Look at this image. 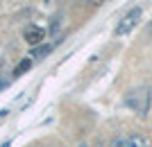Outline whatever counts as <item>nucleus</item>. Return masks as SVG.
<instances>
[{
  "mask_svg": "<svg viewBox=\"0 0 152 147\" xmlns=\"http://www.w3.org/2000/svg\"><path fill=\"white\" fill-rule=\"evenodd\" d=\"M125 104L136 115L145 118L148 111H150V88H145V86H141V88H132L125 95Z\"/></svg>",
  "mask_w": 152,
  "mask_h": 147,
  "instance_id": "1",
  "label": "nucleus"
},
{
  "mask_svg": "<svg viewBox=\"0 0 152 147\" xmlns=\"http://www.w3.org/2000/svg\"><path fill=\"white\" fill-rule=\"evenodd\" d=\"M141 7H134V9H129V12L125 14V16H123L121 18V23H118V25H116V36H125V34H129L134 30V25H136V23H139V18H141Z\"/></svg>",
  "mask_w": 152,
  "mask_h": 147,
  "instance_id": "2",
  "label": "nucleus"
},
{
  "mask_svg": "<svg viewBox=\"0 0 152 147\" xmlns=\"http://www.w3.org/2000/svg\"><path fill=\"white\" fill-rule=\"evenodd\" d=\"M23 36H25L27 45L37 48V45L45 38V30H43V27H39V25H27V27H25V32H23Z\"/></svg>",
  "mask_w": 152,
  "mask_h": 147,
  "instance_id": "3",
  "label": "nucleus"
},
{
  "mask_svg": "<svg viewBox=\"0 0 152 147\" xmlns=\"http://www.w3.org/2000/svg\"><path fill=\"white\" fill-rule=\"evenodd\" d=\"M52 52V45H37L30 50V59H43Z\"/></svg>",
  "mask_w": 152,
  "mask_h": 147,
  "instance_id": "4",
  "label": "nucleus"
},
{
  "mask_svg": "<svg viewBox=\"0 0 152 147\" xmlns=\"http://www.w3.org/2000/svg\"><path fill=\"white\" fill-rule=\"evenodd\" d=\"M127 147H150L148 145V138L141 134H132L129 138H127Z\"/></svg>",
  "mask_w": 152,
  "mask_h": 147,
  "instance_id": "5",
  "label": "nucleus"
},
{
  "mask_svg": "<svg viewBox=\"0 0 152 147\" xmlns=\"http://www.w3.org/2000/svg\"><path fill=\"white\" fill-rule=\"evenodd\" d=\"M30 68H32V59L27 57V59H23V61H20V64L16 66V68H14V75L18 77V75H23V72H27Z\"/></svg>",
  "mask_w": 152,
  "mask_h": 147,
  "instance_id": "6",
  "label": "nucleus"
},
{
  "mask_svg": "<svg viewBox=\"0 0 152 147\" xmlns=\"http://www.w3.org/2000/svg\"><path fill=\"white\" fill-rule=\"evenodd\" d=\"M109 147H127V138H123V136H116L114 140L109 143Z\"/></svg>",
  "mask_w": 152,
  "mask_h": 147,
  "instance_id": "7",
  "label": "nucleus"
},
{
  "mask_svg": "<svg viewBox=\"0 0 152 147\" xmlns=\"http://www.w3.org/2000/svg\"><path fill=\"white\" fill-rule=\"evenodd\" d=\"M57 27H59V16H55V20H52V27H50V32H57Z\"/></svg>",
  "mask_w": 152,
  "mask_h": 147,
  "instance_id": "8",
  "label": "nucleus"
},
{
  "mask_svg": "<svg viewBox=\"0 0 152 147\" xmlns=\"http://www.w3.org/2000/svg\"><path fill=\"white\" fill-rule=\"evenodd\" d=\"M7 113H9V109H0V118H5Z\"/></svg>",
  "mask_w": 152,
  "mask_h": 147,
  "instance_id": "9",
  "label": "nucleus"
},
{
  "mask_svg": "<svg viewBox=\"0 0 152 147\" xmlns=\"http://www.w3.org/2000/svg\"><path fill=\"white\" fill-rule=\"evenodd\" d=\"M91 5H102V2H104V0H89Z\"/></svg>",
  "mask_w": 152,
  "mask_h": 147,
  "instance_id": "10",
  "label": "nucleus"
},
{
  "mask_svg": "<svg viewBox=\"0 0 152 147\" xmlns=\"http://www.w3.org/2000/svg\"><path fill=\"white\" fill-rule=\"evenodd\" d=\"M5 86H7V82H5V79H0V91L5 88Z\"/></svg>",
  "mask_w": 152,
  "mask_h": 147,
  "instance_id": "11",
  "label": "nucleus"
},
{
  "mask_svg": "<svg viewBox=\"0 0 152 147\" xmlns=\"http://www.w3.org/2000/svg\"><path fill=\"white\" fill-rule=\"evenodd\" d=\"M150 36H152V23H150Z\"/></svg>",
  "mask_w": 152,
  "mask_h": 147,
  "instance_id": "12",
  "label": "nucleus"
},
{
  "mask_svg": "<svg viewBox=\"0 0 152 147\" xmlns=\"http://www.w3.org/2000/svg\"><path fill=\"white\" fill-rule=\"evenodd\" d=\"M80 147H86V145H80Z\"/></svg>",
  "mask_w": 152,
  "mask_h": 147,
  "instance_id": "13",
  "label": "nucleus"
}]
</instances>
